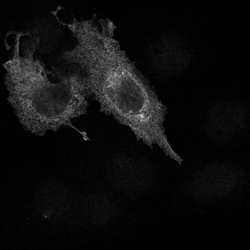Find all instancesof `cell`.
<instances>
[{
    "label": "cell",
    "instance_id": "obj_2",
    "mask_svg": "<svg viewBox=\"0 0 250 250\" xmlns=\"http://www.w3.org/2000/svg\"><path fill=\"white\" fill-rule=\"evenodd\" d=\"M17 34L12 57L2 65L6 69L7 100L23 128L37 135L70 126L82 134L71 120L86 114V98L90 96L86 79L80 73L71 74L59 83L50 82L43 63L34 54L38 39L21 44Z\"/></svg>",
    "mask_w": 250,
    "mask_h": 250
},
{
    "label": "cell",
    "instance_id": "obj_3",
    "mask_svg": "<svg viewBox=\"0 0 250 250\" xmlns=\"http://www.w3.org/2000/svg\"><path fill=\"white\" fill-rule=\"evenodd\" d=\"M238 178L230 167H212L202 171L194 180L192 188L196 195L206 199L223 196L236 186Z\"/></svg>",
    "mask_w": 250,
    "mask_h": 250
},
{
    "label": "cell",
    "instance_id": "obj_1",
    "mask_svg": "<svg viewBox=\"0 0 250 250\" xmlns=\"http://www.w3.org/2000/svg\"><path fill=\"white\" fill-rule=\"evenodd\" d=\"M99 22L92 18L74 25L77 43L63 58L82 71L101 112L128 127L150 148L157 145L166 150L170 144L164 126L165 106L113 38L115 25L108 19Z\"/></svg>",
    "mask_w": 250,
    "mask_h": 250
}]
</instances>
